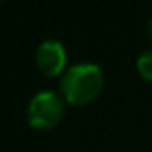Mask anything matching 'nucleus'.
<instances>
[{
	"mask_svg": "<svg viewBox=\"0 0 152 152\" xmlns=\"http://www.w3.org/2000/svg\"><path fill=\"white\" fill-rule=\"evenodd\" d=\"M59 88L66 102L75 106H86L100 95L104 88V73L95 63L72 64L63 72Z\"/></svg>",
	"mask_w": 152,
	"mask_h": 152,
	"instance_id": "f257e3e1",
	"label": "nucleus"
},
{
	"mask_svg": "<svg viewBox=\"0 0 152 152\" xmlns=\"http://www.w3.org/2000/svg\"><path fill=\"white\" fill-rule=\"evenodd\" d=\"M64 115V100L56 91L45 90L36 93L27 107V120L38 131L54 129Z\"/></svg>",
	"mask_w": 152,
	"mask_h": 152,
	"instance_id": "f03ea898",
	"label": "nucleus"
},
{
	"mask_svg": "<svg viewBox=\"0 0 152 152\" xmlns=\"http://www.w3.org/2000/svg\"><path fill=\"white\" fill-rule=\"evenodd\" d=\"M36 64L39 68V72L48 75V77H56V75L63 73L64 66H66L64 45L54 38L43 39L36 48Z\"/></svg>",
	"mask_w": 152,
	"mask_h": 152,
	"instance_id": "7ed1b4c3",
	"label": "nucleus"
},
{
	"mask_svg": "<svg viewBox=\"0 0 152 152\" xmlns=\"http://www.w3.org/2000/svg\"><path fill=\"white\" fill-rule=\"evenodd\" d=\"M136 68L143 79L152 83V48L140 54V57L136 59Z\"/></svg>",
	"mask_w": 152,
	"mask_h": 152,
	"instance_id": "20e7f679",
	"label": "nucleus"
},
{
	"mask_svg": "<svg viewBox=\"0 0 152 152\" xmlns=\"http://www.w3.org/2000/svg\"><path fill=\"white\" fill-rule=\"evenodd\" d=\"M148 32L152 34V16H150V20H148Z\"/></svg>",
	"mask_w": 152,
	"mask_h": 152,
	"instance_id": "39448f33",
	"label": "nucleus"
}]
</instances>
